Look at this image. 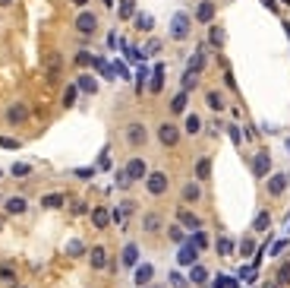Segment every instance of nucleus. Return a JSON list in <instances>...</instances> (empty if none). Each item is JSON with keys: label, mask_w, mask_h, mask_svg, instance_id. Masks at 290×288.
I'll use <instances>...</instances> for the list:
<instances>
[{"label": "nucleus", "mask_w": 290, "mask_h": 288, "mask_svg": "<svg viewBox=\"0 0 290 288\" xmlns=\"http://www.w3.org/2000/svg\"><path fill=\"white\" fill-rule=\"evenodd\" d=\"M70 3H73V6H85V3H89V0H70Z\"/></svg>", "instance_id": "bf43d9fd"}, {"label": "nucleus", "mask_w": 290, "mask_h": 288, "mask_svg": "<svg viewBox=\"0 0 290 288\" xmlns=\"http://www.w3.org/2000/svg\"><path fill=\"white\" fill-rule=\"evenodd\" d=\"M120 260H123L126 269H133V266L139 263V247H136V244H126V247H123V257H120Z\"/></svg>", "instance_id": "a211bd4d"}, {"label": "nucleus", "mask_w": 290, "mask_h": 288, "mask_svg": "<svg viewBox=\"0 0 290 288\" xmlns=\"http://www.w3.org/2000/svg\"><path fill=\"white\" fill-rule=\"evenodd\" d=\"M195 257H199V247H195L193 241H183V247H180V253H177V263L180 266H193Z\"/></svg>", "instance_id": "0eeeda50"}, {"label": "nucleus", "mask_w": 290, "mask_h": 288, "mask_svg": "<svg viewBox=\"0 0 290 288\" xmlns=\"http://www.w3.org/2000/svg\"><path fill=\"white\" fill-rule=\"evenodd\" d=\"M284 190H287V174H271V180H268V193H271V197H281Z\"/></svg>", "instance_id": "4468645a"}, {"label": "nucleus", "mask_w": 290, "mask_h": 288, "mask_svg": "<svg viewBox=\"0 0 290 288\" xmlns=\"http://www.w3.org/2000/svg\"><path fill=\"white\" fill-rule=\"evenodd\" d=\"M92 225H95V228H107V225H111V209H104V206L92 209Z\"/></svg>", "instance_id": "f3484780"}, {"label": "nucleus", "mask_w": 290, "mask_h": 288, "mask_svg": "<svg viewBox=\"0 0 290 288\" xmlns=\"http://www.w3.org/2000/svg\"><path fill=\"white\" fill-rule=\"evenodd\" d=\"M205 279H208V269H205V266H195V263H193L190 282H193V285H202V282H205Z\"/></svg>", "instance_id": "c85d7f7f"}, {"label": "nucleus", "mask_w": 290, "mask_h": 288, "mask_svg": "<svg viewBox=\"0 0 290 288\" xmlns=\"http://www.w3.org/2000/svg\"><path fill=\"white\" fill-rule=\"evenodd\" d=\"M120 19H133L136 16V0H120Z\"/></svg>", "instance_id": "bb28decb"}, {"label": "nucleus", "mask_w": 290, "mask_h": 288, "mask_svg": "<svg viewBox=\"0 0 290 288\" xmlns=\"http://www.w3.org/2000/svg\"><path fill=\"white\" fill-rule=\"evenodd\" d=\"M145 76H148V73L139 70V76H136V89H145Z\"/></svg>", "instance_id": "864d4df0"}, {"label": "nucleus", "mask_w": 290, "mask_h": 288, "mask_svg": "<svg viewBox=\"0 0 290 288\" xmlns=\"http://www.w3.org/2000/svg\"><path fill=\"white\" fill-rule=\"evenodd\" d=\"M218 253L221 257H233V241L231 238H218Z\"/></svg>", "instance_id": "473e14b6"}, {"label": "nucleus", "mask_w": 290, "mask_h": 288, "mask_svg": "<svg viewBox=\"0 0 290 288\" xmlns=\"http://www.w3.org/2000/svg\"><path fill=\"white\" fill-rule=\"evenodd\" d=\"M142 228H145L148 234H155V231L161 228V216H158V212H148V216L142 219Z\"/></svg>", "instance_id": "5701e85b"}, {"label": "nucleus", "mask_w": 290, "mask_h": 288, "mask_svg": "<svg viewBox=\"0 0 290 288\" xmlns=\"http://www.w3.org/2000/svg\"><path fill=\"white\" fill-rule=\"evenodd\" d=\"M262 288H281V282H265Z\"/></svg>", "instance_id": "052dcab7"}, {"label": "nucleus", "mask_w": 290, "mask_h": 288, "mask_svg": "<svg viewBox=\"0 0 290 288\" xmlns=\"http://www.w3.org/2000/svg\"><path fill=\"white\" fill-rule=\"evenodd\" d=\"M92 66H95V70H98V73H101L104 79H114V66L107 64L104 57H95V60H92Z\"/></svg>", "instance_id": "4be33fe9"}, {"label": "nucleus", "mask_w": 290, "mask_h": 288, "mask_svg": "<svg viewBox=\"0 0 290 288\" xmlns=\"http://www.w3.org/2000/svg\"><path fill=\"white\" fill-rule=\"evenodd\" d=\"M111 3H114V0H104V6H111Z\"/></svg>", "instance_id": "e2e57ef3"}, {"label": "nucleus", "mask_w": 290, "mask_h": 288, "mask_svg": "<svg viewBox=\"0 0 290 288\" xmlns=\"http://www.w3.org/2000/svg\"><path fill=\"white\" fill-rule=\"evenodd\" d=\"M145 139H148V133H145V124H139V120H136V124H130V127H126V143H133V146H142Z\"/></svg>", "instance_id": "6e6552de"}, {"label": "nucleus", "mask_w": 290, "mask_h": 288, "mask_svg": "<svg viewBox=\"0 0 290 288\" xmlns=\"http://www.w3.org/2000/svg\"><path fill=\"white\" fill-rule=\"evenodd\" d=\"M76 86H79V92H85V95H95L98 92V79L89 76V73H82V76L76 79Z\"/></svg>", "instance_id": "dca6fc26"}, {"label": "nucleus", "mask_w": 290, "mask_h": 288, "mask_svg": "<svg viewBox=\"0 0 290 288\" xmlns=\"http://www.w3.org/2000/svg\"><path fill=\"white\" fill-rule=\"evenodd\" d=\"M13 174H16V177H25V174H29L32 168H29V165H25V162H16V165H13V168H10Z\"/></svg>", "instance_id": "37998d69"}, {"label": "nucleus", "mask_w": 290, "mask_h": 288, "mask_svg": "<svg viewBox=\"0 0 290 288\" xmlns=\"http://www.w3.org/2000/svg\"><path fill=\"white\" fill-rule=\"evenodd\" d=\"M224 29H221V25H212V29H208V42L214 44V48H224Z\"/></svg>", "instance_id": "b1692460"}, {"label": "nucleus", "mask_w": 290, "mask_h": 288, "mask_svg": "<svg viewBox=\"0 0 290 288\" xmlns=\"http://www.w3.org/2000/svg\"><path fill=\"white\" fill-rule=\"evenodd\" d=\"M199 130H202V120L195 114H190V117H186V133H199Z\"/></svg>", "instance_id": "ea45409f"}, {"label": "nucleus", "mask_w": 290, "mask_h": 288, "mask_svg": "<svg viewBox=\"0 0 290 288\" xmlns=\"http://www.w3.org/2000/svg\"><path fill=\"white\" fill-rule=\"evenodd\" d=\"M167 184H171V180H167L164 171H152V174H145V187H148V193H152V197H161V193L167 190Z\"/></svg>", "instance_id": "f03ea898"}, {"label": "nucleus", "mask_w": 290, "mask_h": 288, "mask_svg": "<svg viewBox=\"0 0 290 288\" xmlns=\"http://www.w3.org/2000/svg\"><path fill=\"white\" fill-rule=\"evenodd\" d=\"M76 177H82V180H85V177H92V168H79V171H76Z\"/></svg>", "instance_id": "6e6d98bb"}, {"label": "nucleus", "mask_w": 290, "mask_h": 288, "mask_svg": "<svg viewBox=\"0 0 290 288\" xmlns=\"http://www.w3.org/2000/svg\"><path fill=\"white\" fill-rule=\"evenodd\" d=\"M123 174H126V180H142L145 174H148V168H145V162L142 158H130V162H126V168H123Z\"/></svg>", "instance_id": "39448f33"}, {"label": "nucleus", "mask_w": 290, "mask_h": 288, "mask_svg": "<svg viewBox=\"0 0 290 288\" xmlns=\"http://www.w3.org/2000/svg\"><path fill=\"white\" fill-rule=\"evenodd\" d=\"M167 234H171V241H180V244H183V241H186V238H183V228H177V225H174V228L167 231Z\"/></svg>", "instance_id": "de8ad7c7"}, {"label": "nucleus", "mask_w": 290, "mask_h": 288, "mask_svg": "<svg viewBox=\"0 0 290 288\" xmlns=\"http://www.w3.org/2000/svg\"><path fill=\"white\" fill-rule=\"evenodd\" d=\"M195 177L199 180L212 177V158H199V162H195Z\"/></svg>", "instance_id": "412c9836"}, {"label": "nucleus", "mask_w": 290, "mask_h": 288, "mask_svg": "<svg viewBox=\"0 0 290 288\" xmlns=\"http://www.w3.org/2000/svg\"><path fill=\"white\" fill-rule=\"evenodd\" d=\"M6 120H10L13 127L25 124V120H29V105H25V102H13L10 108H6Z\"/></svg>", "instance_id": "20e7f679"}, {"label": "nucleus", "mask_w": 290, "mask_h": 288, "mask_svg": "<svg viewBox=\"0 0 290 288\" xmlns=\"http://www.w3.org/2000/svg\"><path fill=\"white\" fill-rule=\"evenodd\" d=\"M278 282H281V285H290V263H281V269H278Z\"/></svg>", "instance_id": "a19ab883"}, {"label": "nucleus", "mask_w": 290, "mask_h": 288, "mask_svg": "<svg viewBox=\"0 0 290 288\" xmlns=\"http://www.w3.org/2000/svg\"><path fill=\"white\" fill-rule=\"evenodd\" d=\"M148 89H152V95H158V92L164 89V64H158L152 70V83H148Z\"/></svg>", "instance_id": "ddd939ff"}, {"label": "nucleus", "mask_w": 290, "mask_h": 288, "mask_svg": "<svg viewBox=\"0 0 290 288\" xmlns=\"http://www.w3.org/2000/svg\"><path fill=\"white\" fill-rule=\"evenodd\" d=\"M195 19H199V22H212V19H214V3H212V0H199V6H195Z\"/></svg>", "instance_id": "9b49d317"}, {"label": "nucleus", "mask_w": 290, "mask_h": 288, "mask_svg": "<svg viewBox=\"0 0 290 288\" xmlns=\"http://www.w3.org/2000/svg\"><path fill=\"white\" fill-rule=\"evenodd\" d=\"M152 276H155V266L152 263H142V266H136V279H133V282L145 288L148 282H152Z\"/></svg>", "instance_id": "2eb2a0df"}, {"label": "nucleus", "mask_w": 290, "mask_h": 288, "mask_svg": "<svg viewBox=\"0 0 290 288\" xmlns=\"http://www.w3.org/2000/svg\"><path fill=\"white\" fill-rule=\"evenodd\" d=\"M158 51H161V44H158V42H155V38H152V42L145 44V54H158Z\"/></svg>", "instance_id": "3c124183"}, {"label": "nucleus", "mask_w": 290, "mask_h": 288, "mask_svg": "<svg viewBox=\"0 0 290 288\" xmlns=\"http://www.w3.org/2000/svg\"><path fill=\"white\" fill-rule=\"evenodd\" d=\"M114 73H117V76H130V70H126V64H114Z\"/></svg>", "instance_id": "603ef678"}, {"label": "nucleus", "mask_w": 290, "mask_h": 288, "mask_svg": "<svg viewBox=\"0 0 290 288\" xmlns=\"http://www.w3.org/2000/svg\"><path fill=\"white\" fill-rule=\"evenodd\" d=\"M123 54L130 57V60H139V51H136V48H130V44H126V42H123Z\"/></svg>", "instance_id": "8fccbe9b"}, {"label": "nucleus", "mask_w": 290, "mask_h": 288, "mask_svg": "<svg viewBox=\"0 0 290 288\" xmlns=\"http://www.w3.org/2000/svg\"><path fill=\"white\" fill-rule=\"evenodd\" d=\"M240 279H243V282H255V266H243Z\"/></svg>", "instance_id": "79ce46f5"}, {"label": "nucleus", "mask_w": 290, "mask_h": 288, "mask_svg": "<svg viewBox=\"0 0 290 288\" xmlns=\"http://www.w3.org/2000/svg\"><path fill=\"white\" fill-rule=\"evenodd\" d=\"M6 212H10V216L25 212V199H22V197H10V199H6Z\"/></svg>", "instance_id": "a878e982"}, {"label": "nucleus", "mask_w": 290, "mask_h": 288, "mask_svg": "<svg viewBox=\"0 0 290 288\" xmlns=\"http://www.w3.org/2000/svg\"><path fill=\"white\" fill-rule=\"evenodd\" d=\"M287 152H290V139H287Z\"/></svg>", "instance_id": "0e129e2a"}, {"label": "nucleus", "mask_w": 290, "mask_h": 288, "mask_svg": "<svg viewBox=\"0 0 290 288\" xmlns=\"http://www.w3.org/2000/svg\"><path fill=\"white\" fill-rule=\"evenodd\" d=\"M158 139H161V146H177V143H180V127L171 124V120H167V124H161V127H158Z\"/></svg>", "instance_id": "7ed1b4c3"}, {"label": "nucleus", "mask_w": 290, "mask_h": 288, "mask_svg": "<svg viewBox=\"0 0 290 288\" xmlns=\"http://www.w3.org/2000/svg\"><path fill=\"white\" fill-rule=\"evenodd\" d=\"M76 98H79V86H66V92H63V105H66V108H73V105H76Z\"/></svg>", "instance_id": "7c9ffc66"}, {"label": "nucleus", "mask_w": 290, "mask_h": 288, "mask_svg": "<svg viewBox=\"0 0 290 288\" xmlns=\"http://www.w3.org/2000/svg\"><path fill=\"white\" fill-rule=\"evenodd\" d=\"M41 203L48 206V209H60V206H63V193H48Z\"/></svg>", "instance_id": "2f4dec72"}, {"label": "nucleus", "mask_w": 290, "mask_h": 288, "mask_svg": "<svg viewBox=\"0 0 290 288\" xmlns=\"http://www.w3.org/2000/svg\"><path fill=\"white\" fill-rule=\"evenodd\" d=\"M190 241H193V244H195V247H199V250H205V247H208V234H205V231H202V228H199V231H195V234H193V238H190Z\"/></svg>", "instance_id": "e433bc0d"}, {"label": "nucleus", "mask_w": 290, "mask_h": 288, "mask_svg": "<svg viewBox=\"0 0 290 288\" xmlns=\"http://www.w3.org/2000/svg\"><path fill=\"white\" fill-rule=\"evenodd\" d=\"M92 60H95V57H92L89 51H79V54H76V64H79V66H89Z\"/></svg>", "instance_id": "a18cd8bd"}, {"label": "nucleus", "mask_w": 290, "mask_h": 288, "mask_svg": "<svg viewBox=\"0 0 290 288\" xmlns=\"http://www.w3.org/2000/svg\"><path fill=\"white\" fill-rule=\"evenodd\" d=\"M183 199L195 203V199H199V184H186V187H183Z\"/></svg>", "instance_id": "58836bf2"}, {"label": "nucleus", "mask_w": 290, "mask_h": 288, "mask_svg": "<svg viewBox=\"0 0 290 288\" xmlns=\"http://www.w3.org/2000/svg\"><path fill=\"white\" fill-rule=\"evenodd\" d=\"M95 29H98V16H95V13H79V16H76V32L92 35Z\"/></svg>", "instance_id": "423d86ee"}, {"label": "nucleus", "mask_w": 290, "mask_h": 288, "mask_svg": "<svg viewBox=\"0 0 290 288\" xmlns=\"http://www.w3.org/2000/svg\"><path fill=\"white\" fill-rule=\"evenodd\" d=\"M186 102H190V92H177V95L171 98V114H183Z\"/></svg>", "instance_id": "aec40b11"}, {"label": "nucleus", "mask_w": 290, "mask_h": 288, "mask_svg": "<svg viewBox=\"0 0 290 288\" xmlns=\"http://www.w3.org/2000/svg\"><path fill=\"white\" fill-rule=\"evenodd\" d=\"M0 146H3V149H19V139H10V136H0Z\"/></svg>", "instance_id": "49530a36"}, {"label": "nucleus", "mask_w": 290, "mask_h": 288, "mask_svg": "<svg viewBox=\"0 0 290 288\" xmlns=\"http://www.w3.org/2000/svg\"><path fill=\"white\" fill-rule=\"evenodd\" d=\"M0 177H3V171H0Z\"/></svg>", "instance_id": "69168bd1"}, {"label": "nucleus", "mask_w": 290, "mask_h": 288, "mask_svg": "<svg viewBox=\"0 0 290 288\" xmlns=\"http://www.w3.org/2000/svg\"><path fill=\"white\" fill-rule=\"evenodd\" d=\"M205 105L212 111H224V95H221V92H208L205 95Z\"/></svg>", "instance_id": "393cba45"}, {"label": "nucleus", "mask_w": 290, "mask_h": 288, "mask_svg": "<svg viewBox=\"0 0 290 288\" xmlns=\"http://www.w3.org/2000/svg\"><path fill=\"white\" fill-rule=\"evenodd\" d=\"M195 83H199V73H190V70H186V73H183V92L195 89Z\"/></svg>", "instance_id": "c9c22d12"}, {"label": "nucleus", "mask_w": 290, "mask_h": 288, "mask_svg": "<svg viewBox=\"0 0 290 288\" xmlns=\"http://www.w3.org/2000/svg\"><path fill=\"white\" fill-rule=\"evenodd\" d=\"M152 25H155V19L148 16V13H136V29L139 32H152Z\"/></svg>", "instance_id": "c756f323"}, {"label": "nucleus", "mask_w": 290, "mask_h": 288, "mask_svg": "<svg viewBox=\"0 0 290 288\" xmlns=\"http://www.w3.org/2000/svg\"><path fill=\"white\" fill-rule=\"evenodd\" d=\"M268 225H271V216H268V212H259V216H255V225H252V228H255V231H265Z\"/></svg>", "instance_id": "f704fd0d"}, {"label": "nucleus", "mask_w": 290, "mask_h": 288, "mask_svg": "<svg viewBox=\"0 0 290 288\" xmlns=\"http://www.w3.org/2000/svg\"><path fill=\"white\" fill-rule=\"evenodd\" d=\"M66 253H70V257H82L85 244H82V241H70V244H66Z\"/></svg>", "instance_id": "72a5a7b5"}, {"label": "nucleus", "mask_w": 290, "mask_h": 288, "mask_svg": "<svg viewBox=\"0 0 290 288\" xmlns=\"http://www.w3.org/2000/svg\"><path fill=\"white\" fill-rule=\"evenodd\" d=\"M190 73H202L205 70V48H199V51H193V57H190V66H186Z\"/></svg>", "instance_id": "6ab92c4d"}, {"label": "nucleus", "mask_w": 290, "mask_h": 288, "mask_svg": "<svg viewBox=\"0 0 290 288\" xmlns=\"http://www.w3.org/2000/svg\"><path fill=\"white\" fill-rule=\"evenodd\" d=\"M227 130H231V139H233V143H240V139H243V133L237 130V127H227Z\"/></svg>", "instance_id": "5fc2aeb1"}, {"label": "nucleus", "mask_w": 290, "mask_h": 288, "mask_svg": "<svg viewBox=\"0 0 290 288\" xmlns=\"http://www.w3.org/2000/svg\"><path fill=\"white\" fill-rule=\"evenodd\" d=\"M177 225H183V228H190V231H199L202 228V219L193 216L190 209H177Z\"/></svg>", "instance_id": "1a4fd4ad"}, {"label": "nucleus", "mask_w": 290, "mask_h": 288, "mask_svg": "<svg viewBox=\"0 0 290 288\" xmlns=\"http://www.w3.org/2000/svg\"><path fill=\"white\" fill-rule=\"evenodd\" d=\"M262 3H265V6H268L271 13H278V3H274V0H262Z\"/></svg>", "instance_id": "13d9d810"}, {"label": "nucleus", "mask_w": 290, "mask_h": 288, "mask_svg": "<svg viewBox=\"0 0 290 288\" xmlns=\"http://www.w3.org/2000/svg\"><path fill=\"white\" fill-rule=\"evenodd\" d=\"M214 288H227V276H218V282H214Z\"/></svg>", "instance_id": "4d7b16f0"}, {"label": "nucleus", "mask_w": 290, "mask_h": 288, "mask_svg": "<svg viewBox=\"0 0 290 288\" xmlns=\"http://www.w3.org/2000/svg\"><path fill=\"white\" fill-rule=\"evenodd\" d=\"M268 171H271V155H268V152H259V155L252 158V174L255 177H265Z\"/></svg>", "instance_id": "9d476101"}, {"label": "nucleus", "mask_w": 290, "mask_h": 288, "mask_svg": "<svg viewBox=\"0 0 290 288\" xmlns=\"http://www.w3.org/2000/svg\"><path fill=\"white\" fill-rule=\"evenodd\" d=\"M89 263H92V269H104L107 266V250L104 247H92L89 250Z\"/></svg>", "instance_id": "f8f14e48"}, {"label": "nucleus", "mask_w": 290, "mask_h": 288, "mask_svg": "<svg viewBox=\"0 0 290 288\" xmlns=\"http://www.w3.org/2000/svg\"><path fill=\"white\" fill-rule=\"evenodd\" d=\"M193 19H190V13H183V10H177L171 16V38H177V42H183L186 35H190V29H193Z\"/></svg>", "instance_id": "f257e3e1"}, {"label": "nucleus", "mask_w": 290, "mask_h": 288, "mask_svg": "<svg viewBox=\"0 0 290 288\" xmlns=\"http://www.w3.org/2000/svg\"><path fill=\"white\" fill-rule=\"evenodd\" d=\"M240 250H243V257H249V253L255 250V244H252V238H243L240 241Z\"/></svg>", "instance_id": "c03bdc74"}, {"label": "nucleus", "mask_w": 290, "mask_h": 288, "mask_svg": "<svg viewBox=\"0 0 290 288\" xmlns=\"http://www.w3.org/2000/svg\"><path fill=\"white\" fill-rule=\"evenodd\" d=\"M284 3H290V0H284Z\"/></svg>", "instance_id": "338daca9"}, {"label": "nucleus", "mask_w": 290, "mask_h": 288, "mask_svg": "<svg viewBox=\"0 0 290 288\" xmlns=\"http://www.w3.org/2000/svg\"><path fill=\"white\" fill-rule=\"evenodd\" d=\"M57 76H60V54H51V60H48V79L57 83Z\"/></svg>", "instance_id": "cd10ccee"}, {"label": "nucleus", "mask_w": 290, "mask_h": 288, "mask_svg": "<svg viewBox=\"0 0 290 288\" xmlns=\"http://www.w3.org/2000/svg\"><path fill=\"white\" fill-rule=\"evenodd\" d=\"M70 209H73V216H85V212H89V206H85V203H73Z\"/></svg>", "instance_id": "09e8293b"}, {"label": "nucleus", "mask_w": 290, "mask_h": 288, "mask_svg": "<svg viewBox=\"0 0 290 288\" xmlns=\"http://www.w3.org/2000/svg\"><path fill=\"white\" fill-rule=\"evenodd\" d=\"M0 6H13V0H0Z\"/></svg>", "instance_id": "680f3d73"}, {"label": "nucleus", "mask_w": 290, "mask_h": 288, "mask_svg": "<svg viewBox=\"0 0 290 288\" xmlns=\"http://www.w3.org/2000/svg\"><path fill=\"white\" fill-rule=\"evenodd\" d=\"M0 282H6V285L16 282V272H13V266H0Z\"/></svg>", "instance_id": "4c0bfd02"}]
</instances>
